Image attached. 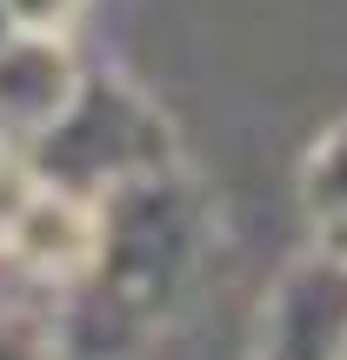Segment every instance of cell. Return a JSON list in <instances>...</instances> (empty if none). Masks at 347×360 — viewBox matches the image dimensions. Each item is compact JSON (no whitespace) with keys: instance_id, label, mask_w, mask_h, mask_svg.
Wrapping results in <instances>:
<instances>
[{"instance_id":"obj_1","label":"cell","mask_w":347,"mask_h":360,"mask_svg":"<svg viewBox=\"0 0 347 360\" xmlns=\"http://www.w3.org/2000/svg\"><path fill=\"white\" fill-rule=\"evenodd\" d=\"M214 260V200L187 167H154L101 193L94 267L53 300L67 360H120L160 340Z\"/></svg>"},{"instance_id":"obj_2","label":"cell","mask_w":347,"mask_h":360,"mask_svg":"<svg viewBox=\"0 0 347 360\" xmlns=\"http://www.w3.org/2000/svg\"><path fill=\"white\" fill-rule=\"evenodd\" d=\"M27 154H34V167L53 187H74V193H94L101 200L120 180L174 167L180 141H174V120L160 114V101L141 80L114 74V67H80V87L27 141Z\"/></svg>"},{"instance_id":"obj_3","label":"cell","mask_w":347,"mask_h":360,"mask_svg":"<svg viewBox=\"0 0 347 360\" xmlns=\"http://www.w3.org/2000/svg\"><path fill=\"white\" fill-rule=\"evenodd\" d=\"M247 360H347V260L334 247H308L274 274Z\"/></svg>"},{"instance_id":"obj_4","label":"cell","mask_w":347,"mask_h":360,"mask_svg":"<svg viewBox=\"0 0 347 360\" xmlns=\"http://www.w3.org/2000/svg\"><path fill=\"white\" fill-rule=\"evenodd\" d=\"M94 247H101V200L47 180V187L34 193V207L20 214V227L7 233L0 254H7L47 300H61L67 287L94 267Z\"/></svg>"},{"instance_id":"obj_5","label":"cell","mask_w":347,"mask_h":360,"mask_svg":"<svg viewBox=\"0 0 347 360\" xmlns=\"http://www.w3.org/2000/svg\"><path fill=\"white\" fill-rule=\"evenodd\" d=\"M80 53L61 34H0V134L34 141L80 87Z\"/></svg>"},{"instance_id":"obj_6","label":"cell","mask_w":347,"mask_h":360,"mask_svg":"<svg viewBox=\"0 0 347 360\" xmlns=\"http://www.w3.org/2000/svg\"><path fill=\"white\" fill-rule=\"evenodd\" d=\"M294 193H301V214H308L314 233L347 227V120H334V127L308 147Z\"/></svg>"},{"instance_id":"obj_7","label":"cell","mask_w":347,"mask_h":360,"mask_svg":"<svg viewBox=\"0 0 347 360\" xmlns=\"http://www.w3.org/2000/svg\"><path fill=\"white\" fill-rule=\"evenodd\" d=\"M0 360H67L61 327H53V300L0 314Z\"/></svg>"},{"instance_id":"obj_8","label":"cell","mask_w":347,"mask_h":360,"mask_svg":"<svg viewBox=\"0 0 347 360\" xmlns=\"http://www.w3.org/2000/svg\"><path fill=\"white\" fill-rule=\"evenodd\" d=\"M40 187H47V174L34 167L27 141H7V134H0V247H7V233L20 227V214L34 207Z\"/></svg>"},{"instance_id":"obj_9","label":"cell","mask_w":347,"mask_h":360,"mask_svg":"<svg viewBox=\"0 0 347 360\" xmlns=\"http://www.w3.org/2000/svg\"><path fill=\"white\" fill-rule=\"evenodd\" d=\"M94 0H0V20L13 27V34H61L74 40L80 20H87Z\"/></svg>"},{"instance_id":"obj_10","label":"cell","mask_w":347,"mask_h":360,"mask_svg":"<svg viewBox=\"0 0 347 360\" xmlns=\"http://www.w3.org/2000/svg\"><path fill=\"white\" fill-rule=\"evenodd\" d=\"M34 300H47V294H40V287L27 281V274L13 267L7 254H0V314H13V307H34Z\"/></svg>"},{"instance_id":"obj_11","label":"cell","mask_w":347,"mask_h":360,"mask_svg":"<svg viewBox=\"0 0 347 360\" xmlns=\"http://www.w3.org/2000/svg\"><path fill=\"white\" fill-rule=\"evenodd\" d=\"M321 247H334V254L347 260V227H327V233H321Z\"/></svg>"}]
</instances>
